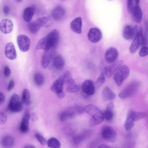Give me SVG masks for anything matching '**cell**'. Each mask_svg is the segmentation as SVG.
Here are the masks:
<instances>
[{
  "label": "cell",
  "mask_w": 148,
  "mask_h": 148,
  "mask_svg": "<svg viewBox=\"0 0 148 148\" xmlns=\"http://www.w3.org/2000/svg\"><path fill=\"white\" fill-rule=\"evenodd\" d=\"M114 105L112 102H111L108 103L106 109L110 110H112L114 108Z\"/></svg>",
  "instance_id": "46"
},
{
  "label": "cell",
  "mask_w": 148,
  "mask_h": 148,
  "mask_svg": "<svg viewBox=\"0 0 148 148\" xmlns=\"http://www.w3.org/2000/svg\"><path fill=\"white\" fill-rule=\"evenodd\" d=\"M118 56V51L114 47H110L108 48L105 54V60L107 62L109 63H113L116 62Z\"/></svg>",
  "instance_id": "11"
},
{
  "label": "cell",
  "mask_w": 148,
  "mask_h": 148,
  "mask_svg": "<svg viewBox=\"0 0 148 148\" xmlns=\"http://www.w3.org/2000/svg\"><path fill=\"white\" fill-rule=\"evenodd\" d=\"M13 24L10 20L8 19L2 20L0 23L1 31L4 34L10 33L13 30Z\"/></svg>",
  "instance_id": "15"
},
{
  "label": "cell",
  "mask_w": 148,
  "mask_h": 148,
  "mask_svg": "<svg viewBox=\"0 0 148 148\" xmlns=\"http://www.w3.org/2000/svg\"><path fill=\"white\" fill-rule=\"evenodd\" d=\"M10 8L8 6H5L3 8V12L4 14L5 15L8 14L10 12Z\"/></svg>",
  "instance_id": "44"
},
{
  "label": "cell",
  "mask_w": 148,
  "mask_h": 148,
  "mask_svg": "<svg viewBox=\"0 0 148 148\" xmlns=\"http://www.w3.org/2000/svg\"><path fill=\"white\" fill-rule=\"evenodd\" d=\"M59 39L58 31L56 29L53 30L39 41L36 49H42L44 51L52 49H56Z\"/></svg>",
  "instance_id": "1"
},
{
  "label": "cell",
  "mask_w": 148,
  "mask_h": 148,
  "mask_svg": "<svg viewBox=\"0 0 148 148\" xmlns=\"http://www.w3.org/2000/svg\"><path fill=\"white\" fill-rule=\"evenodd\" d=\"M134 20L137 23H140L143 17L142 11L139 5H135L132 13Z\"/></svg>",
  "instance_id": "23"
},
{
  "label": "cell",
  "mask_w": 148,
  "mask_h": 148,
  "mask_svg": "<svg viewBox=\"0 0 148 148\" xmlns=\"http://www.w3.org/2000/svg\"><path fill=\"white\" fill-rule=\"evenodd\" d=\"M14 82L13 80L11 79L9 82L7 90L8 91L11 90L14 88Z\"/></svg>",
  "instance_id": "43"
},
{
  "label": "cell",
  "mask_w": 148,
  "mask_h": 148,
  "mask_svg": "<svg viewBox=\"0 0 148 148\" xmlns=\"http://www.w3.org/2000/svg\"><path fill=\"white\" fill-rule=\"evenodd\" d=\"M95 88L94 83L90 79L85 80L82 85V89L83 92L88 96H91L94 94Z\"/></svg>",
  "instance_id": "13"
},
{
  "label": "cell",
  "mask_w": 148,
  "mask_h": 148,
  "mask_svg": "<svg viewBox=\"0 0 148 148\" xmlns=\"http://www.w3.org/2000/svg\"><path fill=\"white\" fill-rule=\"evenodd\" d=\"M67 91L70 93L77 92L79 87L74 80L72 78L69 79L66 83Z\"/></svg>",
  "instance_id": "26"
},
{
  "label": "cell",
  "mask_w": 148,
  "mask_h": 148,
  "mask_svg": "<svg viewBox=\"0 0 148 148\" xmlns=\"http://www.w3.org/2000/svg\"><path fill=\"white\" fill-rule=\"evenodd\" d=\"M87 131L84 132L79 135L74 136L73 138V142L75 145H78L88 135Z\"/></svg>",
  "instance_id": "30"
},
{
  "label": "cell",
  "mask_w": 148,
  "mask_h": 148,
  "mask_svg": "<svg viewBox=\"0 0 148 148\" xmlns=\"http://www.w3.org/2000/svg\"><path fill=\"white\" fill-rule=\"evenodd\" d=\"M139 84L137 82H134L129 84L119 94V97L124 99L133 95L138 89Z\"/></svg>",
  "instance_id": "6"
},
{
  "label": "cell",
  "mask_w": 148,
  "mask_h": 148,
  "mask_svg": "<svg viewBox=\"0 0 148 148\" xmlns=\"http://www.w3.org/2000/svg\"><path fill=\"white\" fill-rule=\"evenodd\" d=\"M134 1L135 3V5H138L140 1V0H134Z\"/></svg>",
  "instance_id": "53"
},
{
  "label": "cell",
  "mask_w": 148,
  "mask_h": 148,
  "mask_svg": "<svg viewBox=\"0 0 148 148\" xmlns=\"http://www.w3.org/2000/svg\"><path fill=\"white\" fill-rule=\"evenodd\" d=\"M104 119L108 121H111L114 117L113 110L107 109L103 113Z\"/></svg>",
  "instance_id": "35"
},
{
  "label": "cell",
  "mask_w": 148,
  "mask_h": 148,
  "mask_svg": "<svg viewBox=\"0 0 148 148\" xmlns=\"http://www.w3.org/2000/svg\"><path fill=\"white\" fill-rule=\"evenodd\" d=\"M101 95L103 100L105 101H111L116 97L115 94L108 86H106L103 88Z\"/></svg>",
  "instance_id": "20"
},
{
  "label": "cell",
  "mask_w": 148,
  "mask_h": 148,
  "mask_svg": "<svg viewBox=\"0 0 148 148\" xmlns=\"http://www.w3.org/2000/svg\"><path fill=\"white\" fill-rule=\"evenodd\" d=\"M78 114L75 106L66 109L60 114L59 119L62 122L65 121L74 117Z\"/></svg>",
  "instance_id": "12"
},
{
  "label": "cell",
  "mask_w": 148,
  "mask_h": 148,
  "mask_svg": "<svg viewBox=\"0 0 148 148\" xmlns=\"http://www.w3.org/2000/svg\"><path fill=\"white\" fill-rule=\"evenodd\" d=\"M64 82L59 77L53 83L51 90L56 94L62 92L64 84Z\"/></svg>",
  "instance_id": "22"
},
{
  "label": "cell",
  "mask_w": 148,
  "mask_h": 148,
  "mask_svg": "<svg viewBox=\"0 0 148 148\" xmlns=\"http://www.w3.org/2000/svg\"><path fill=\"white\" fill-rule=\"evenodd\" d=\"M48 18L46 17H41L35 21L29 22L28 27L29 31L33 34H36L41 28L48 21Z\"/></svg>",
  "instance_id": "5"
},
{
  "label": "cell",
  "mask_w": 148,
  "mask_h": 148,
  "mask_svg": "<svg viewBox=\"0 0 148 148\" xmlns=\"http://www.w3.org/2000/svg\"><path fill=\"white\" fill-rule=\"evenodd\" d=\"M66 84L68 81L72 78V75L68 71H66L62 73L59 77Z\"/></svg>",
  "instance_id": "36"
},
{
  "label": "cell",
  "mask_w": 148,
  "mask_h": 148,
  "mask_svg": "<svg viewBox=\"0 0 148 148\" xmlns=\"http://www.w3.org/2000/svg\"><path fill=\"white\" fill-rule=\"evenodd\" d=\"M35 8L33 6L28 7L25 8L23 13V18L26 22H29L32 18L35 11Z\"/></svg>",
  "instance_id": "21"
},
{
  "label": "cell",
  "mask_w": 148,
  "mask_h": 148,
  "mask_svg": "<svg viewBox=\"0 0 148 148\" xmlns=\"http://www.w3.org/2000/svg\"><path fill=\"white\" fill-rule=\"evenodd\" d=\"M143 30L142 28L140 27L136 37L134 39L130 47V53L132 54L135 53L140 46L143 47Z\"/></svg>",
  "instance_id": "7"
},
{
  "label": "cell",
  "mask_w": 148,
  "mask_h": 148,
  "mask_svg": "<svg viewBox=\"0 0 148 148\" xmlns=\"http://www.w3.org/2000/svg\"><path fill=\"white\" fill-rule=\"evenodd\" d=\"M65 62L63 57L60 55L54 56L53 58L52 65L55 69L58 70H61L63 69L65 66Z\"/></svg>",
  "instance_id": "18"
},
{
  "label": "cell",
  "mask_w": 148,
  "mask_h": 148,
  "mask_svg": "<svg viewBox=\"0 0 148 148\" xmlns=\"http://www.w3.org/2000/svg\"><path fill=\"white\" fill-rule=\"evenodd\" d=\"M14 140L13 137L10 135H6L3 136L1 140L2 146L5 148H9L12 146Z\"/></svg>",
  "instance_id": "24"
},
{
  "label": "cell",
  "mask_w": 148,
  "mask_h": 148,
  "mask_svg": "<svg viewBox=\"0 0 148 148\" xmlns=\"http://www.w3.org/2000/svg\"><path fill=\"white\" fill-rule=\"evenodd\" d=\"M134 7L133 0H127V8L129 13H132Z\"/></svg>",
  "instance_id": "40"
},
{
  "label": "cell",
  "mask_w": 148,
  "mask_h": 148,
  "mask_svg": "<svg viewBox=\"0 0 148 148\" xmlns=\"http://www.w3.org/2000/svg\"><path fill=\"white\" fill-rule=\"evenodd\" d=\"M82 18L79 17L75 18L70 24V27L72 30L74 32L78 34L81 33L82 32Z\"/></svg>",
  "instance_id": "19"
},
{
  "label": "cell",
  "mask_w": 148,
  "mask_h": 148,
  "mask_svg": "<svg viewBox=\"0 0 148 148\" xmlns=\"http://www.w3.org/2000/svg\"><path fill=\"white\" fill-rule=\"evenodd\" d=\"M18 2H21L23 0H16Z\"/></svg>",
  "instance_id": "54"
},
{
  "label": "cell",
  "mask_w": 148,
  "mask_h": 148,
  "mask_svg": "<svg viewBox=\"0 0 148 148\" xmlns=\"http://www.w3.org/2000/svg\"><path fill=\"white\" fill-rule=\"evenodd\" d=\"M23 103L25 105H29L30 104V102L29 100H22Z\"/></svg>",
  "instance_id": "51"
},
{
  "label": "cell",
  "mask_w": 148,
  "mask_h": 148,
  "mask_svg": "<svg viewBox=\"0 0 148 148\" xmlns=\"http://www.w3.org/2000/svg\"><path fill=\"white\" fill-rule=\"evenodd\" d=\"M95 66V64L92 62H89L88 64V67L90 69H93L94 68Z\"/></svg>",
  "instance_id": "49"
},
{
  "label": "cell",
  "mask_w": 148,
  "mask_h": 148,
  "mask_svg": "<svg viewBox=\"0 0 148 148\" xmlns=\"http://www.w3.org/2000/svg\"><path fill=\"white\" fill-rule=\"evenodd\" d=\"M7 120V116L6 114L3 112H1L0 113V123L1 124L5 123Z\"/></svg>",
  "instance_id": "41"
},
{
  "label": "cell",
  "mask_w": 148,
  "mask_h": 148,
  "mask_svg": "<svg viewBox=\"0 0 148 148\" xmlns=\"http://www.w3.org/2000/svg\"><path fill=\"white\" fill-rule=\"evenodd\" d=\"M8 110L12 112H17L21 111L22 109V106L20 101L14 104L8 106Z\"/></svg>",
  "instance_id": "31"
},
{
  "label": "cell",
  "mask_w": 148,
  "mask_h": 148,
  "mask_svg": "<svg viewBox=\"0 0 148 148\" xmlns=\"http://www.w3.org/2000/svg\"><path fill=\"white\" fill-rule=\"evenodd\" d=\"M127 116L130 117L135 122L144 118L146 116V114L143 112L131 111L129 112Z\"/></svg>",
  "instance_id": "27"
},
{
  "label": "cell",
  "mask_w": 148,
  "mask_h": 148,
  "mask_svg": "<svg viewBox=\"0 0 148 148\" xmlns=\"http://www.w3.org/2000/svg\"><path fill=\"white\" fill-rule=\"evenodd\" d=\"M98 147L100 148H110V147L106 144H101L98 146Z\"/></svg>",
  "instance_id": "50"
},
{
  "label": "cell",
  "mask_w": 148,
  "mask_h": 148,
  "mask_svg": "<svg viewBox=\"0 0 148 148\" xmlns=\"http://www.w3.org/2000/svg\"><path fill=\"white\" fill-rule=\"evenodd\" d=\"M106 79L105 76L102 73L100 75L96 80L95 84V88H99L105 82Z\"/></svg>",
  "instance_id": "34"
},
{
  "label": "cell",
  "mask_w": 148,
  "mask_h": 148,
  "mask_svg": "<svg viewBox=\"0 0 148 148\" xmlns=\"http://www.w3.org/2000/svg\"><path fill=\"white\" fill-rule=\"evenodd\" d=\"M130 69L127 66L122 65L114 73V80L118 86H120L123 82L126 79L130 74Z\"/></svg>",
  "instance_id": "3"
},
{
  "label": "cell",
  "mask_w": 148,
  "mask_h": 148,
  "mask_svg": "<svg viewBox=\"0 0 148 148\" xmlns=\"http://www.w3.org/2000/svg\"><path fill=\"white\" fill-rule=\"evenodd\" d=\"M65 14V11L64 8L61 6H58L53 10L51 16L54 20L59 21L64 18Z\"/></svg>",
  "instance_id": "17"
},
{
  "label": "cell",
  "mask_w": 148,
  "mask_h": 148,
  "mask_svg": "<svg viewBox=\"0 0 148 148\" xmlns=\"http://www.w3.org/2000/svg\"><path fill=\"white\" fill-rule=\"evenodd\" d=\"M3 71L4 75L6 77H8L10 76L11 74V71L8 66H5Z\"/></svg>",
  "instance_id": "42"
},
{
  "label": "cell",
  "mask_w": 148,
  "mask_h": 148,
  "mask_svg": "<svg viewBox=\"0 0 148 148\" xmlns=\"http://www.w3.org/2000/svg\"><path fill=\"white\" fill-rule=\"evenodd\" d=\"M24 148H34L35 147L34 145H29L25 146Z\"/></svg>",
  "instance_id": "52"
},
{
  "label": "cell",
  "mask_w": 148,
  "mask_h": 148,
  "mask_svg": "<svg viewBox=\"0 0 148 148\" xmlns=\"http://www.w3.org/2000/svg\"><path fill=\"white\" fill-rule=\"evenodd\" d=\"M123 63V61L122 60L116 61L112 64L104 67L102 70V73L106 77L110 78Z\"/></svg>",
  "instance_id": "8"
},
{
  "label": "cell",
  "mask_w": 148,
  "mask_h": 148,
  "mask_svg": "<svg viewBox=\"0 0 148 148\" xmlns=\"http://www.w3.org/2000/svg\"><path fill=\"white\" fill-rule=\"evenodd\" d=\"M34 79L35 83L38 86H40L43 83L44 78L43 76L40 73L35 74L34 77Z\"/></svg>",
  "instance_id": "33"
},
{
  "label": "cell",
  "mask_w": 148,
  "mask_h": 148,
  "mask_svg": "<svg viewBox=\"0 0 148 148\" xmlns=\"http://www.w3.org/2000/svg\"><path fill=\"white\" fill-rule=\"evenodd\" d=\"M17 41L21 51L25 52L29 49L30 45V40L26 36L24 35H18L17 38Z\"/></svg>",
  "instance_id": "10"
},
{
  "label": "cell",
  "mask_w": 148,
  "mask_h": 148,
  "mask_svg": "<svg viewBox=\"0 0 148 148\" xmlns=\"http://www.w3.org/2000/svg\"><path fill=\"white\" fill-rule=\"evenodd\" d=\"M134 122L130 117L127 116L124 123L125 130L127 131L130 130L133 127Z\"/></svg>",
  "instance_id": "32"
},
{
  "label": "cell",
  "mask_w": 148,
  "mask_h": 148,
  "mask_svg": "<svg viewBox=\"0 0 148 148\" xmlns=\"http://www.w3.org/2000/svg\"><path fill=\"white\" fill-rule=\"evenodd\" d=\"M139 55L141 57L146 56L148 55V47L146 46L143 47L140 49Z\"/></svg>",
  "instance_id": "39"
},
{
  "label": "cell",
  "mask_w": 148,
  "mask_h": 148,
  "mask_svg": "<svg viewBox=\"0 0 148 148\" xmlns=\"http://www.w3.org/2000/svg\"><path fill=\"white\" fill-rule=\"evenodd\" d=\"M29 120L22 118L19 127L20 130L21 132L25 133L28 132L29 129Z\"/></svg>",
  "instance_id": "28"
},
{
  "label": "cell",
  "mask_w": 148,
  "mask_h": 148,
  "mask_svg": "<svg viewBox=\"0 0 148 148\" xmlns=\"http://www.w3.org/2000/svg\"><path fill=\"white\" fill-rule=\"evenodd\" d=\"M56 49H52L45 51L42 56L41 65L43 68H47L54 56Z\"/></svg>",
  "instance_id": "9"
},
{
  "label": "cell",
  "mask_w": 148,
  "mask_h": 148,
  "mask_svg": "<svg viewBox=\"0 0 148 148\" xmlns=\"http://www.w3.org/2000/svg\"><path fill=\"white\" fill-rule=\"evenodd\" d=\"M30 97L29 92L27 89H24L23 91L22 100H29Z\"/></svg>",
  "instance_id": "38"
},
{
  "label": "cell",
  "mask_w": 148,
  "mask_h": 148,
  "mask_svg": "<svg viewBox=\"0 0 148 148\" xmlns=\"http://www.w3.org/2000/svg\"><path fill=\"white\" fill-rule=\"evenodd\" d=\"M109 0V1H112V0Z\"/></svg>",
  "instance_id": "55"
},
{
  "label": "cell",
  "mask_w": 148,
  "mask_h": 148,
  "mask_svg": "<svg viewBox=\"0 0 148 148\" xmlns=\"http://www.w3.org/2000/svg\"><path fill=\"white\" fill-rule=\"evenodd\" d=\"M102 137L107 141L114 143L117 139V134L112 127L108 125L103 126L101 130Z\"/></svg>",
  "instance_id": "4"
},
{
  "label": "cell",
  "mask_w": 148,
  "mask_h": 148,
  "mask_svg": "<svg viewBox=\"0 0 148 148\" xmlns=\"http://www.w3.org/2000/svg\"><path fill=\"white\" fill-rule=\"evenodd\" d=\"M32 120L34 121H35L37 120V116L36 114L34 112L32 113L31 116Z\"/></svg>",
  "instance_id": "45"
},
{
  "label": "cell",
  "mask_w": 148,
  "mask_h": 148,
  "mask_svg": "<svg viewBox=\"0 0 148 148\" xmlns=\"http://www.w3.org/2000/svg\"><path fill=\"white\" fill-rule=\"evenodd\" d=\"M5 100V97L3 94L1 92L0 93V104H2L3 103Z\"/></svg>",
  "instance_id": "47"
},
{
  "label": "cell",
  "mask_w": 148,
  "mask_h": 148,
  "mask_svg": "<svg viewBox=\"0 0 148 148\" xmlns=\"http://www.w3.org/2000/svg\"><path fill=\"white\" fill-rule=\"evenodd\" d=\"M35 137L40 142L42 145H45L47 143L45 138L40 134L37 133L35 134Z\"/></svg>",
  "instance_id": "37"
},
{
  "label": "cell",
  "mask_w": 148,
  "mask_h": 148,
  "mask_svg": "<svg viewBox=\"0 0 148 148\" xmlns=\"http://www.w3.org/2000/svg\"><path fill=\"white\" fill-rule=\"evenodd\" d=\"M57 95L59 98L62 99L65 96V94L64 92L62 91V92L57 94Z\"/></svg>",
  "instance_id": "48"
},
{
  "label": "cell",
  "mask_w": 148,
  "mask_h": 148,
  "mask_svg": "<svg viewBox=\"0 0 148 148\" xmlns=\"http://www.w3.org/2000/svg\"><path fill=\"white\" fill-rule=\"evenodd\" d=\"M84 111L91 117L89 122V126L92 127L101 123L104 117L103 113L95 106L88 105L84 108Z\"/></svg>",
  "instance_id": "2"
},
{
  "label": "cell",
  "mask_w": 148,
  "mask_h": 148,
  "mask_svg": "<svg viewBox=\"0 0 148 148\" xmlns=\"http://www.w3.org/2000/svg\"><path fill=\"white\" fill-rule=\"evenodd\" d=\"M5 52L6 57L10 60H14L16 57L15 49L12 42H9L6 45Z\"/></svg>",
  "instance_id": "16"
},
{
  "label": "cell",
  "mask_w": 148,
  "mask_h": 148,
  "mask_svg": "<svg viewBox=\"0 0 148 148\" xmlns=\"http://www.w3.org/2000/svg\"><path fill=\"white\" fill-rule=\"evenodd\" d=\"M123 35L126 40L133 39V27L129 25L125 26L123 31Z\"/></svg>",
  "instance_id": "25"
},
{
  "label": "cell",
  "mask_w": 148,
  "mask_h": 148,
  "mask_svg": "<svg viewBox=\"0 0 148 148\" xmlns=\"http://www.w3.org/2000/svg\"><path fill=\"white\" fill-rule=\"evenodd\" d=\"M102 36V34L101 30L96 27L91 28L88 34V40L94 43L99 42L101 40Z\"/></svg>",
  "instance_id": "14"
},
{
  "label": "cell",
  "mask_w": 148,
  "mask_h": 148,
  "mask_svg": "<svg viewBox=\"0 0 148 148\" xmlns=\"http://www.w3.org/2000/svg\"><path fill=\"white\" fill-rule=\"evenodd\" d=\"M47 144L49 147L51 148H59L61 146L59 141L54 137L49 138L47 142Z\"/></svg>",
  "instance_id": "29"
}]
</instances>
